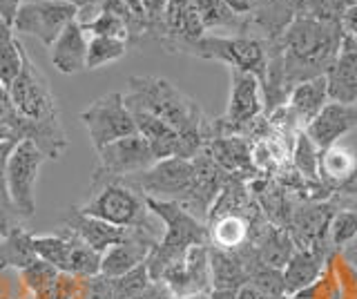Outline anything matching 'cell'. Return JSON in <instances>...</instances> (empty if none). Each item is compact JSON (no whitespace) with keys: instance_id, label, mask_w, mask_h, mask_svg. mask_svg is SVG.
<instances>
[{"instance_id":"cell-33","label":"cell","mask_w":357,"mask_h":299,"mask_svg":"<svg viewBox=\"0 0 357 299\" xmlns=\"http://www.w3.org/2000/svg\"><path fill=\"white\" fill-rule=\"evenodd\" d=\"M248 286H252L259 293L271 295V297L286 295L284 273L279 268H273V266H266L261 259H257L248 268Z\"/></svg>"},{"instance_id":"cell-9","label":"cell","mask_w":357,"mask_h":299,"mask_svg":"<svg viewBox=\"0 0 357 299\" xmlns=\"http://www.w3.org/2000/svg\"><path fill=\"white\" fill-rule=\"evenodd\" d=\"M78 118L87 128L89 141L96 152L119 139L137 135V123H134L130 107L126 105V96L121 92H109L96 98L92 105H87L78 114Z\"/></svg>"},{"instance_id":"cell-19","label":"cell","mask_w":357,"mask_h":299,"mask_svg":"<svg viewBox=\"0 0 357 299\" xmlns=\"http://www.w3.org/2000/svg\"><path fill=\"white\" fill-rule=\"evenodd\" d=\"M87 31L76 23H70L63 34L50 47V61L61 74H81L87 70Z\"/></svg>"},{"instance_id":"cell-45","label":"cell","mask_w":357,"mask_h":299,"mask_svg":"<svg viewBox=\"0 0 357 299\" xmlns=\"http://www.w3.org/2000/svg\"><path fill=\"white\" fill-rule=\"evenodd\" d=\"M208 299H237V291H219V288H212L208 293Z\"/></svg>"},{"instance_id":"cell-20","label":"cell","mask_w":357,"mask_h":299,"mask_svg":"<svg viewBox=\"0 0 357 299\" xmlns=\"http://www.w3.org/2000/svg\"><path fill=\"white\" fill-rule=\"evenodd\" d=\"M331 101L328 98V87H326V76H317L295 85L288 94V114L293 118L297 130H306V125L315 118L324 105Z\"/></svg>"},{"instance_id":"cell-14","label":"cell","mask_w":357,"mask_h":299,"mask_svg":"<svg viewBox=\"0 0 357 299\" xmlns=\"http://www.w3.org/2000/svg\"><path fill=\"white\" fill-rule=\"evenodd\" d=\"M357 128V105H342L328 101L321 112L306 125V137L319 150L337 146V141Z\"/></svg>"},{"instance_id":"cell-34","label":"cell","mask_w":357,"mask_h":299,"mask_svg":"<svg viewBox=\"0 0 357 299\" xmlns=\"http://www.w3.org/2000/svg\"><path fill=\"white\" fill-rule=\"evenodd\" d=\"M100 257H103V254L96 252L94 248H89L85 241H81L74 235V248H72V257H70V275H76V277L100 275Z\"/></svg>"},{"instance_id":"cell-39","label":"cell","mask_w":357,"mask_h":299,"mask_svg":"<svg viewBox=\"0 0 357 299\" xmlns=\"http://www.w3.org/2000/svg\"><path fill=\"white\" fill-rule=\"evenodd\" d=\"M22 3H25V0H0V20L7 25H14Z\"/></svg>"},{"instance_id":"cell-5","label":"cell","mask_w":357,"mask_h":299,"mask_svg":"<svg viewBox=\"0 0 357 299\" xmlns=\"http://www.w3.org/2000/svg\"><path fill=\"white\" fill-rule=\"evenodd\" d=\"M176 52L190 54V56L204 61H219L226 63L230 70H241L255 74L259 83L266 74L268 61V45L266 40L257 36H217L206 34L197 40L183 43Z\"/></svg>"},{"instance_id":"cell-2","label":"cell","mask_w":357,"mask_h":299,"mask_svg":"<svg viewBox=\"0 0 357 299\" xmlns=\"http://www.w3.org/2000/svg\"><path fill=\"white\" fill-rule=\"evenodd\" d=\"M344 36L340 20L297 16L279 36L284 47V76L288 92L304 81L326 76L342 49Z\"/></svg>"},{"instance_id":"cell-8","label":"cell","mask_w":357,"mask_h":299,"mask_svg":"<svg viewBox=\"0 0 357 299\" xmlns=\"http://www.w3.org/2000/svg\"><path fill=\"white\" fill-rule=\"evenodd\" d=\"M96 154H98V165L92 172V190L112 181H123L132 174H139L152 168L156 163L148 141L139 132L109 143V146L100 148Z\"/></svg>"},{"instance_id":"cell-26","label":"cell","mask_w":357,"mask_h":299,"mask_svg":"<svg viewBox=\"0 0 357 299\" xmlns=\"http://www.w3.org/2000/svg\"><path fill=\"white\" fill-rule=\"evenodd\" d=\"M255 248L259 250V257L266 266H273V268H279V270H284V266L297 250L290 232L275 224L268 228V232L259 239V243H257Z\"/></svg>"},{"instance_id":"cell-21","label":"cell","mask_w":357,"mask_h":299,"mask_svg":"<svg viewBox=\"0 0 357 299\" xmlns=\"http://www.w3.org/2000/svg\"><path fill=\"white\" fill-rule=\"evenodd\" d=\"M210 279L219 291H239L248 286V273L234 250H221L210 246Z\"/></svg>"},{"instance_id":"cell-23","label":"cell","mask_w":357,"mask_h":299,"mask_svg":"<svg viewBox=\"0 0 357 299\" xmlns=\"http://www.w3.org/2000/svg\"><path fill=\"white\" fill-rule=\"evenodd\" d=\"M31 243L38 259L52 263L61 273H70V257L74 248V235L70 230L63 228L56 235H33L31 232Z\"/></svg>"},{"instance_id":"cell-15","label":"cell","mask_w":357,"mask_h":299,"mask_svg":"<svg viewBox=\"0 0 357 299\" xmlns=\"http://www.w3.org/2000/svg\"><path fill=\"white\" fill-rule=\"evenodd\" d=\"M156 243H159L156 237L148 235L143 230H134V235L130 239L121 241L103 252V257H100V275L114 279V277L134 270L137 266L148 261Z\"/></svg>"},{"instance_id":"cell-7","label":"cell","mask_w":357,"mask_h":299,"mask_svg":"<svg viewBox=\"0 0 357 299\" xmlns=\"http://www.w3.org/2000/svg\"><path fill=\"white\" fill-rule=\"evenodd\" d=\"M192 181H195L192 159H178V157L156 161L152 168L123 179V183L132 185L143 197L159 199V201H176V204H181L190 194Z\"/></svg>"},{"instance_id":"cell-42","label":"cell","mask_w":357,"mask_h":299,"mask_svg":"<svg viewBox=\"0 0 357 299\" xmlns=\"http://www.w3.org/2000/svg\"><path fill=\"white\" fill-rule=\"evenodd\" d=\"M223 3H226L234 14H239L243 18H248L257 7V0H223Z\"/></svg>"},{"instance_id":"cell-25","label":"cell","mask_w":357,"mask_h":299,"mask_svg":"<svg viewBox=\"0 0 357 299\" xmlns=\"http://www.w3.org/2000/svg\"><path fill=\"white\" fill-rule=\"evenodd\" d=\"M38 259L31 243V232L25 228H16L5 239H0V268L25 270Z\"/></svg>"},{"instance_id":"cell-18","label":"cell","mask_w":357,"mask_h":299,"mask_svg":"<svg viewBox=\"0 0 357 299\" xmlns=\"http://www.w3.org/2000/svg\"><path fill=\"white\" fill-rule=\"evenodd\" d=\"M328 257H331V250L326 248H297L282 270L286 295L295 297L297 293L306 291V288L315 284L321 277V273L326 270Z\"/></svg>"},{"instance_id":"cell-43","label":"cell","mask_w":357,"mask_h":299,"mask_svg":"<svg viewBox=\"0 0 357 299\" xmlns=\"http://www.w3.org/2000/svg\"><path fill=\"white\" fill-rule=\"evenodd\" d=\"M333 192H337V194H357V165L342 183H337L333 187Z\"/></svg>"},{"instance_id":"cell-10","label":"cell","mask_w":357,"mask_h":299,"mask_svg":"<svg viewBox=\"0 0 357 299\" xmlns=\"http://www.w3.org/2000/svg\"><path fill=\"white\" fill-rule=\"evenodd\" d=\"M78 7L65 0H25L14 20L16 34L38 38L45 47H52L63 29L74 23Z\"/></svg>"},{"instance_id":"cell-29","label":"cell","mask_w":357,"mask_h":299,"mask_svg":"<svg viewBox=\"0 0 357 299\" xmlns=\"http://www.w3.org/2000/svg\"><path fill=\"white\" fill-rule=\"evenodd\" d=\"M22 70V43L16 38V31L11 25L0 20V81L11 87L16 76Z\"/></svg>"},{"instance_id":"cell-27","label":"cell","mask_w":357,"mask_h":299,"mask_svg":"<svg viewBox=\"0 0 357 299\" xmlns=\"http://www.w3.org/2000/svg\"><path fill=\"white\" fill-rule=\"evenodd\" d=\"M328 246L333 252L353 250L357 246V208L344 206L335 210L331 217L328 232H326Z\"/></svg>"},{"instance_id":"cell-36","label":"cell","mask_w":357,"mask_h":299,"mask_svg":"<svg viewBox=\"0 0 357 299\" xmlns=\"http://www.w3.org/2000/svg\"><path fill=\"white\" fill-rule=\"evenodd\" d=\"M85 31L89 36H107V38H116V40H126V43L132 40L128 20L114 12H107V9H103V14H100Z\"/></svg>"},{"instance_id":"cell-28","label":"cell","mask_w":357,"mask_h":299,"mask_svg":"<svg viewBox=\"0 0 357 299\" xmlns=\"http://www.w3.org/2000/svg\"><path fill=\"white\" fill-rule=\"evenodd\" d=\"M355 157L340 146H333L319 152V181L333 192V187L342 183L355 170Z\"/></svg>"},{"instance_id":"cell-6","label":"cell","mask_w":357,"mask_h":299,"mask_svg":"<svg viewBox=\"0 0 357 299\" xmlns=\"http://www.w3.org/2000/svg\"><path fill=\"white\" fill-rule=\"evenodd\" d=\"M9 96L20 116L38 123H54L61 121V109L52 92L47 76L31 61L25 45H22V70L9 87Z\"/></svg>"},{"instance_id":"cell-24","label":"cell","mask_w":357,"mask_h":299,"mask_svg":"<svg viewBox=\"0 0 357 299\" xmlns=\"http://www.w3.org/2000/svg\"><path fill=\"white\" fill-rule=\"evenodd\" d=\"M248 213L226 215V217L210 221L208 224L210 246L221 248V250H237L239 246H243V243L248 241Z\"/></svg>"},{"instance_id":"cell-40","label":"cell","mask_w":357,"mask_h":299,"mask_svg":"<svg viewBox=\"0 0 357 299\" xmlns=\"http://www.w3.org/2000/svg\"><path fill=\"white\" fill-rule=\"evenodd\" d=\"M340 23H342V29H344L346 36L357 38V0H355V3L349 9H346Z\"/></svg>"},{"instance_id":"cell-37","label":"cell","mask_w":357,"mask_h":299,"mask_svg":"<svg viewBox=\"0 0 357 299\" xmlns=\"http://www.w3.org/2000/svg\"><path fill=\"white\" fill-rule=\"evenodd\" d=\"M22 221L25 219L11 201V197L7 192H0V239H5L16 228H22Z\"/></svg>"},{"instance_id":"cell-38","label":"cell","mask_w":357,"mask_h":299,"mask_svg":"<svg viewBox=\"0 0 357 299\" xmlns=\"http://www.w3.org/2000/svg\"><path fill=\"white\" fill-rule=\"evenodd\" d=\"M18 139H11L0 143V192H7V168H9V157L14 152Z\"/></svg>"},{"instance_id":"cell-16","label":"cell","mask_w":357,"mask_h":299,"mask_svg":"<svg viewBox=\"0 0 357 299\" xmlns=\"http://www.w3.org/2000/svg\"><path fill=\"white\" fill-rule=\"evenodd\" d=\"M326 87L333 103L357 105V43L351 36H344L337 59L326 72Z\"/></svg>"},{"instance_id":"cell-47","label":"cell","mask_w":357,"mask_h":299,"mask_svg":"<svg viewBox=\"0 0 357 299\" xmlns=\"http://www.w3.org/2000/svg\"><path fill=\"white\" fill-rule=\"evenodd\" d=\"M190 299H208V295H195V297H190Z\"/></svg>"},{"instance_id":"cell-31","label":"cell","mask_w":357,"mask_h":299,"mask_svg":"<svg viewBox=\"0 0 357 299\" xmlns=\"http://www.w3.org/2000/svg\"><path fill=\"white\" fill-rule=\"evenodd\" d=\"M130 43L107 38V36H89L87 40V70H100L103 65L116 63L128 54Z\"/></svg>"},{"instance_id":"cell-3","label":"cell","mask_w":357,"mask_h":299,"mask_svg":"<svg viewBox=\"0 0 357 299\" xmlns=\"http://www.w3.org/2000/svg\"><path fill=\"white\" fill-rule=\"evenodd\" d=\"M150 213L163 224V235L159 243L152 248L148 261V273L152 282H159L165 268L185 257V252L192 246H210L208 224L199 221L195 215L176 201H159V199H148Z\"/></svg>"},{"instance_id":"cell-17","label":"cell","mask_w":357,"mask_h":299,"mask_svg":"<svg viewBox=\"0 0 357 299\" xmlns=\"http://www.w3.org/2000/svg\"><path fill=\"white\" fill-rule=\"evenodd\" d=\"M130 112H132L134 123H137V132L148 141L156 161L172 159V157L183 159V141L176 135V130H172L159 116L145 112V109L130 107Z\"/></svg>"},{"instance_id":"cell-41","label":"cell","mask_w":357,"mask_h":299,"mask_svg":"<svg viewBox=\"0 0 357 299\" xmlns=\"http://www.w3.org/2000/svg\"><path fill=\"white\" fill-rule=\"evenodd\" d=\"M170 297H172L170 291H167L161 282H152L143 293H139L137 297H132V299H170Z\"/></svg>"},{"instance_id":"cell-44","label":"cell","mask_w":357,"mask_h":299,"mask_svg":"<svg viewBox=\"0 0 357 299\" xmlns=\"http://www.w3.org/2000/svg\"><path fill=\"white\" fill-rule=\"evenodd\" d=\"M237 299H279V297H271V295H264L259 293L257 288L252 286H243L237 291Z\"/></svg>"},{"instance_id":"cell-46","label":"cell","mask_w":357,"mask_h":299,"mask_svg":"<svg viewBox=\"0 0 357 299\" xmlns=\"http://www.w3.org/2000/svg\"><path fill=\"white\" fill-rule=\"evenodd\" d=\"M11 139H16V135H14V132H11V128H9V125H5V123H0V143L11 141Z\"/></svg>"},{"instance_id":"cell-1","label":"cell","mask_w":357,"mask_h":299,"mask_svg":"<svg viewBox=\"0 0 357 299\" xmlns=\"http://www.w3.org/2000/svg\"><path fill=\"white\" fill-rule=\"evenodd\" d=\"M126 105L139 107L165 121L183 141V159H195L210 141V121L197 101L174 83L159 76H132L128 81Z\"/></svg>"},{"instance_id":"cell-11","label":"cell","mask_w":357,"mask_h":299,"mask_svg":"<svg viewBox=\"0 0 357 299\" xmlns=\"http://www.w3.org/2000/svg\"><path fill=\"white\" fill-rule=\"evenodd\" d=\"M45 159L47 157L31 141H18L9 157L7 194L22 219H31L36 215V181Z\"/></svg>"},{"instance_id":"cell-35","label":"cell","mask_w":357,"mask_h":299,"mask_svg":"<svg viewBox=\"0 0 357 299\" xmlns=\"http://www.w3.org/2000/svg\"><path fill=\"white\" fill-rule=\"evenodd\" d=\"M109 284H112L114 299H132V297H137L139 293H143L145 288L152 284V279H150L148 266L141 263L134 270L121 275V277H114V279H109Z\"/></svg>"},{"instance_id":"cell-4","label":"cell","mask_w":357,"mask_h":299,"mask_svg":"<svg viewBox=\"0 0 357 299\" xmlns=\"http://www.w3.org/2000/svg\"><path fill=\"white\" fill-rule=\"evenodd\" d=\"M76 208L89 217L107 221L112 226L143 230L148 235L161 239L159 228H163V224L150 213L145 197L123 181H112L96 187V190H92V197L83 206Z\"/></svg>"},{"instance_id":"cell-48","label":"cell","mask_w":357,"mask_h":299,"mask_svg":"<svg viewBox=\"0 0 357 299\" xmlns=\"http://www.w3.org/2000/svg\"><path fill=\"white\" fill-rule=\"evenodd\" d=\"M25 299H33V295H27V297H25Z\"/></svg>"},{"instance_id":"cell-32","label":"cell","mask_w":357,"mask_h":299,"mask_svg":"<svg viewBox=\"0 0 357 299\" xmlns=\"http://www.w3.org/2000/svg\"><path fill=\"white\" fill-rule=\"evenodd\" d=\"M319 148L312 143L304 130H299L295 135L293 146V168L308 181H319Z\"/></svg>"},{"instance_id":"cell-30","label":"cell","mask_w":357,"mask_h":299,"mask_svg":"<svg viewBox=\"0 0 357 299\" xmlns=\"http://www.w3.org/2000/svg\"><path fill=\"white\" fill-rule=\"evenodd\" d=\"M20 277L25 282L29 295H33V299H54L56 282H59L61 270L54 268L47 261L36 259L29 268L20 270Z\"/></svg>"},{"instance_id":"cell-13","label":"cell","mask_w":357,"mask_h":299,"mask_svg":"<svg viewBox=\"0 0 357 299\" xmlns=\"http://www.w3.org/2000/svg\"><path fill=\"white\" fill-rule=\"evenodd\" d=\"M63 228H67L70 232L85 241L89 248H94L96 252L103 254L107 248L116 246V243L126 241L134 235L132 228H119V226H112L103 219H96V217H89L85 213H81L76 206L67 208V213L61 219Z\"/></svg>"},{"instance_id":"cell-12","label":"cell","mask_w":357,"mask_h":299,"mask_svg":"<svg viewBox=\"0 0 357 299\" xmlns=\"http://www.w3.org/2000/svg\"><path fill=\"white\" fill-rule=\"evenodd\" d=\"M172 297L190 299L195 295H208L212 291L210 279V246H192L183 259L172 263L159 279Z\"/></svg>"},{"instance_id":"cell-49","label":"cell","mask_w":357,"mask_h":299,"mask_svg":"<svg viewBox=\"0 0 357 299\" xmlns=\"http://www.w3.org/2000/svg\"><path fill=\"white\" fill-rule=\"evenodd\" d=\"M170 299H178V297H170Z\"/></svg>"},{"instance_id":"cell-22","label":"cell","mask_w":357,"mask_h":299,"mask_svg":"<svg viewBox=\"0 0 357 299\" xmlns=\"http://www.w3.org/2000/svg\"><path fill=\"white\" fill-rule=\"evenodd\" d=\"M197 12L206 34L226 31V36H248V18L234 14L223 0H197Z\"/></svg>"}]
</instances>
